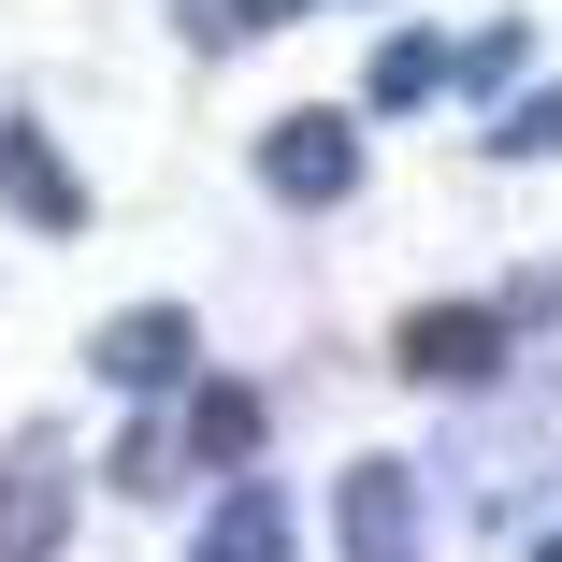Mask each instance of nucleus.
<instances>
[{
    "mask_svg": "<svg viewBox=\"0 0 562 562\" xmlns=\"http://www.w3.org/2000/svg\"><path fill=\"white\" fill-rule=\"evenodd\" d=\"M505 361V317H476V303H447V317H404V375H447V390H476Z\"/></svg>",
    "mask_w": 562,
    "mask_h": 562,
    "instance_id": "obj_5",
    "label": "nucleus"
},
{
    "mask_svg": "<svg viewBox=\"0 0 562 562\" xmlns=\"http://www.w3.org/2000/svg\"><path fill=\"white\" fill-rule=\"evenodd\" d=\"M188 347H202L188 303H145V317H116V331L87 347V375H101V390H173V375H188Z\"/></svg>",
    "mask_w": 562,
    "mask_h": 562,
    "instance_id": "obj_4",
    "label": "nucleus"
},
{
    "mask_svg": "<svg viewBox=\"0 0 562 562\" xmlns=\"http://www.w3.org/2000/svg\"><path fill=\"white\" fill-rule=\"evenodd\" d=\"M188 447H202V462H260V390L202 375V390H188Z\"/></svg>",
    "mask_w": 562,
    "mask_h": 562,
    "instance_id": "obj_9",
    "label": "nucleus"
},
{
    "mask_svg": "<svg viewBox=\"0 0 562 562\" xmlns=\"http://www.w3.org/2000/svg\"><path fill=\"white\" fill-rule=\"evenodd\" d=\"M303 15V0H232V30H289Z\"/></svg>",
    "mask_w": 562,
    "mask_h": 562,
    "instance_id": "obj_11",
    "label": "nucleus"
},
{
    "mask_svg": "<svg viewBox=\"0 0 562 562\" xmlns=\"http://www.w3.org/2000/svg\"><path fill=\"white\" fill-rule=\"evenodd\" d=\"M58 505H72V462H58V432H30L0 476V562H58Z\"/></svg>",
    "mask_w": 562,
    "mask_h": 562,
    "instance_id": "obj_3",
    "label": "nucleus"
},
{
    "mask_svg": "<svg viewBox=\"0 0 562 562\" xmlns=\"http://www.w3.org/2000/svg\"><path fill=\"white\" fill-rule=\"evenodd\" d=\"M260 173H274V202H347L361 188V116H274Z\"/></svg>",
    "mask_w": 562,
    "mask_h": 562,
    "instance_id": "obj_1",
    "label": "nucleus"
},
{
    "mask_svg": "<svg viewBox=\"0 0 562 562\" xmlns=\"http://www.w3.org/2000/svg\"><path fill=\"white\" fill-rule=\"evenodd\" d=\"M0 188H15V216H30V232H72V216H87V188H72V159L15 116V131H0Z\"/></svg>",
    "mask_w": 562,
    "mask_h": 562,
    "instance_id": "obj_6",
    "label": "nucleus"
},
{
    "mask_svg": "<svg viewBox=\"0 0 562 562\" xmlns=\"http://www.w3.org/2000/svg\"><path fill=\"white\" fill-rule=\"evenodd\" d=\"M202 562H289V505L246 476V491H216L202 505Z\"/></svg>",
    "mask_w": 562,
    "mask_h": 562,
    "instance_id": "obj_8",
    "label": "nucleus"
},
{
    "mask_svg": "<svg viewBox=\"0 0 562 562\" xmlns=\"http://www.w3.org/2000/svg\"><path fill=\"white\" fill-rule=\"evenodd\" d=\"M447 72H462V44H432V30H390V44H375V72H361V101H375V116H418V101H432Z\"/></svg>",
    "mask_w": 562,
    "mask_h": 562,
    "instance_id": "obj_7",
    "label": "nucleus"
},
{
    "mask_svg": "<svg viewBox=\"0 0 562 562\" xmlns=\"http://www.w3.org/2000/svg\"><path fill=\"white\" fill-rule=\"evenodd\" d=\"M331 519H347V562H418V476L404 462H347Z\"/></svg>",
    "mask_w": 562,
    "mask_h": 562,
    "instance_id": "obj_2",
    "label": "nucleus"
},
{
    "mask_svg": "<svg viewBox=\"0 0 562 562\" xmlns=\"http://www.w3.org/2000/svg\"><path fill=\"white\" fill-rule=\"evenodd\" d=\"M533 562H562V533H533Z\"/></svg>",
    "mask_w": 562,
    "mask_h": 562,
    "instance_id": "obj_12",
    "label": "nucleus"
},
{
    "mask_svg": "<svg viewBox=\"0 0 562 562\" xmlns=\"http://www.w3.org/2000/svg\"><path fill=\"white\" fill-rule=\"evenodd\" d=\"M505 145H519V159H533V145H562V87H548V101H505Z\"/></svg>",
    "mask_w": 562,
    "mask_h": 562,
    "instance_id": "obj_10",
    "label": "nucleus"
}]
</instances>
